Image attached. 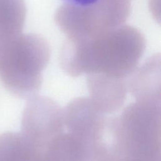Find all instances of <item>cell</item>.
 Wrapping results in <instances>:
<instances>
[{"mask_svg": "<svg viewBox=\"0 0 161 161\" xmlns=\"http://www.w3.org/2000/svg\"><path fill=\"white\" fill-rule=\"evenodd\" d=\"M135 99L107 118L94 161H160V99Z\"/></svg>", "mask_w": 161, "mask_h": 161, "instance_id": "cell-1", "label": "cell"}, {"mask_svg": "<svg viewBox=\"0 0 161 161\" xmlns=\"http://www.w3.org/2000/svg\"><path fill=\"white\" fill-rule=\"evenodd\" d=\"M49 58L48 44L37 35L20 33L4 43L0 53V77L4 87L19 98L37 95Z\"/></svg>", "mask_w": 161, "mask_h": 161, "instance_id": "cell-2", "label": "cell"}, {"mask_svg": "<svg viewBox=\"0 0 161 161\" xmlns=\"http://www.w3.org/2000/svg\"><path fill=\"white\" fill-rule=\"evenodd\" d=\"M64 5L57 21L72 41L92 38L118 27L130 11L128 0H99L85 8Z\"/></svg>", "mask_w": 161, "mask_h": 161, "instance_id": "cell-3", "label": "cell"}, {"mask_svg": "<svg viewBox=\"0 0 161 161\" xmlns=\"http://www.w3.org/2000/svg\"><path fill=\"white\" fill-rule=\"evenodd\" d=\"M65 128L64 108L54 100L38 95L28 99L23 112L21 135L34 154L40 156L47 143Z\"/></svg>", "mask_w": 161, "mask_h": 161, "instance_id": "cell-4", "label": "cell"}, {"mask_svg": "<svg viewBox=\"0 0 161 161\" xmlns=\"http://www.w3.org/2000/svg\"><path fill=\"white\" fill-rule=\"evenodd\" d=\"M128 80L99 75H87L90 98L106 114L117 112L123 106L128 92Z\"/></svg>", "mask_w": 161, "mask_h": 161, "instance_id": "cell-5", "label": "cell"}, {"mask_svg": "<svg viewBox=\"0 0 161 161\" xmlns=\"http://www.w3.org/2000/svg\"><path fill=\"white\" fill-rule=\"evenodd\" d=\"M26 18L24 0H0V43L19 35Z\"/></svg>", "mask_w": 161, "mask_h": 161, "instance_id": "cell-6", "label": "cell"}, {"mask_svg": "<svg viewBox=\"0 0 161 161\" xmlns=\"http://www.w3.org/2000/svg\"><path fill=\"white\" fill-rule=\"evenodd\" d=\"M30 148L21 133L0 135V161H28Z\"/></svg>", "mask_w": 161, "mask_h": 161, "instance_id": "cell-7", "label": "cell"}, {"mask_svg": "<svg viewBox=\"0 0 161 161\" xmlns=\"http://www.w3.org/2000/svg\"><path fill=\"white\" fill-rule=\"evenodd\" d=\"M65 5L79 7V8H85L92 6L97 3L99 0H62Z\"/></svg>", "mask_w": 161, "mask_h": 161, "instance_id": "cell-8", "label": "cell"}, {"mask_svg": "<svg viewBox=\"0 0 161 161\" xmlns=\"http://www.w3.org/2000/svg\"><path fill=\"white\" fill-rule=\"evenodd\" d=\"M1 46H2V45H1V43H0V53H1Z\"/></svg>", "mask_w": 161, "mask_h": 161, "instance_id": "cell-9", "label": "cell"}]
</instances>
